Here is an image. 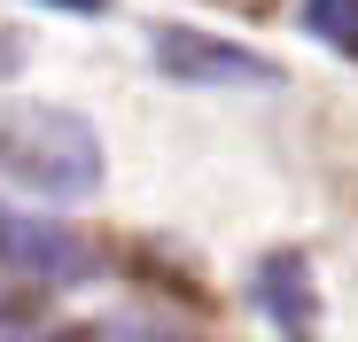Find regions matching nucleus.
Returning a JSON list of instances; mask_svg holds the SVG:
<instances>
[{"mask_svg":"<svg viewBox=\"0 0 358 342\" xmlns=\"http://www.w3.org/2000/svg\"><path fill=\"white\" fill-rule=\"evenodd\" d=\"M265 280H288V288H296V280H304V265H296V257H273V265H265ZM265 311H273V319H296V327L312 319V304H304V296H265Z\"/></svg>","mask_w":358,"mask_h":342,"instance_id":"5","label":"nucleus"},{"mask_svg":"<svg viewBox=\"0 0 358 342\" xmlns=\"http://www.w3.org/2000/svg\"><path fill=\"white\" fill-rule=\"evenodd\" d=\"M304 24L335 47H358V0H304Z\"/></svg>","mask_w":358,"mask_h":342,"instance_id":"4","label":"nucleus"},{"mask_svg":"<svg viewBox=\"0 0 358 342\" xmlns=\"http://www.w3.org/2000/svg\"><path fill=\"white\" fill-rule=\"evenodd\" d=\"M148 54H156V70L179 78V86H280V70L265 63V54L234 47V39H210L195 24H156Z\"/></svg>","mask_w":358,"mask_h":342,"instance_id":"3","label":"nucleus"},{"mask_svg":"<svg viewBox=\"0 0 358 342\" xmlns=\"http://www.w3.org/2000/svg\"><path fill=\"white\" fill-rule=\"evenodd\" d=\"M0 342H55V334H39L31 319H0Z\"/></svg>","mask_w":358,"mask_h":342,"instance_id":"7","label":"nucleus"},{"mask_svg":"<svg viewBox=\"0 0 358 342\" xmlns=\"http://www.w3.org/2000/svg\"><path fill=\"white\" fill-rule=\"evenodd\" d=\"M0 265H8L16 280H39V288H71V280L94 272V249H86L78 225L0 202Z\"/></svg>","mask_w":358,"mask_h":342,"instance_id":"2","label":"nucleus"},{"mask_svg":"<svg viewBox=\"0 0 358 342\" xmlns=\"http://www.w3.org/2000/svg\"><path fill=\"white\" fill-rule=\"evenodd\" d=\"M55 8H109V0H55Z\"/></svg>","mask_w":358,"mask_h":342,"instance_id":"8","label":"nucleus"},{"mask_svg":"<svg viewBox=\"0 0 358 342\" xmlns=\"http://www.w3.org/2000/svg\"><path fill=\"white\" fill-rule=\"evenodd\" d=\"M86 342H164L156 327H141V319H109V327H94Z\"/></svg>","mask_w":358,"mask_h":342,"instance_id":"6","label":"nucleus"},{"mask_svg":"<svg viewBox=\"0 0 358 342\" xmlns=\"http://www.w3.org/2000/svg\"><path fill=\"white\" fill-rule=\"evenodd\" d=\"M0 171L39 202H94L109 179V148L101 133L63 101H16L0 109Z\"/></svg>","mask_w":358,"mask_h":342,"instance_id":"1","label":"nucleus"}]
</instances>
